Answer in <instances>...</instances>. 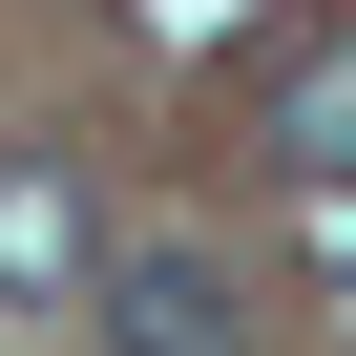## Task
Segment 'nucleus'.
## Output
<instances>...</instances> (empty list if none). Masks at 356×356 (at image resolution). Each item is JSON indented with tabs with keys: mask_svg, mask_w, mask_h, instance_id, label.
Segmentation results:
<instances>
[{
	"mask_svg": "<svg viewBox=\"0 0 356 356\" xmlns=\"http://www.w3.org/2000/svg\"><path fill=\"white\" fill-rule=\"evenodd\" d=\"M84 189H63V147H0V314H63L84 293Z\"/></svg>",
	"mask_w": 356,
	"mask_h": 356,
	"instance_id": "obj_3",
	"label": "nucleus"
},
{
	"mask_svg": "<svg viewBox=\"0 0 356 356\" xmlns=\"http://www.w3.org/2000/svg\"><path fill=\"white\" fill-rule=\"evenodd\" d=\"M84 293H105V356H252V293L210 231H105Z\"/></svg>",
	"mask_w": 356,
	"mask_h": 356,
	"instance_id": "obj_1",
	"label": "nucleus"
},
{
	"mask_svg": "<svg viewBox=\"0 0 356 356\" xmlns=\"http://www.w3.org/2000/svg\"><path fill=\"white\" fill-rule=\"evenodd\" d=\"M252 147L293 168V189H356V22H273V63H252Z\"/></svg>",
	"mask_w": 356,
	"mask_h": 356,
	"instance_id": "obj_2",
	"label": "nucleus"
}]
</instances>
